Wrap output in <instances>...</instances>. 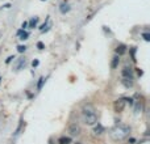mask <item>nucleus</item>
I'll list each match as a JSON object with an SVG mask.
<instances>
[{
  "mask_svg": "<svg viewBox=\"0 0 150 144\" xmlns=\"http://www.w3.org/2000/svg\"><path fill=\"white\" fill-rule=\"evenodd\" d=\"M28 26V21H25V22H23V25H21V29L23 30H25V28Z\"/></svg>",
  "mask_w": 150,
  "mask_h": 144,
  "instance_id": "nucleus-24",
  "label": "nucleus"
},
{
  "mask_svg": "<svg viewBox=\"0 0 150 144\" xmlns=\"http://www.w3.org/2000/svg\"><path fill=\"white\" fill-rule=\"evenodd\" d=\"M130 134V127L127 124H116L109 132V136L113 142H121Z\"/></svg>",
  "mask_w": 150,
  "mask_h": 144,
  "instance_id": "nucleus-2",
  "label": "nucleus"
},
{
  "mask_svg": "<svg viewBox=\"0 0 150 144\" xmlns=\"http://www.w3.org/2000/svg\"><path fill=\"white\" fill-rule=\"evenodd\" d=\"M137 73H138V76H142V75H144V72L141 71L140 68H137Z\"/></svg>",
  "mask_w": 150,
  "mask_h": 144,
  "instance_id": "nucleus-26",
  "label": "nucleus"
},
{
  "mask_svg": "<svg viewBox=\"0 0 150 144\" xmlns=\"http://www.w3.org/2000/svg\"><path fill=\"white\" fill-rule=\"evenodd\" d=\"M38 64H40V60H38V59H34L33 62H32V67H33V68L38 67Z\"/></svg>",
  "mask_w": 150,
  "mask_h": 144,
  "instance_id": "nucleus-21",
  "label": "nucleus"
},
{
  "mask_svg": "<svg viewBox=\"0 0 150 144\" xmlns=\"http://www.w3.org/2000/svg\"><path fill=\"white\" fill-rule=\"evenodd\" d=\"M142 38L145 39L146 42H149L150 41V34L149 33H142Z\"/></svg>",
  "mask_w": 150,
  "mask_h": 144,
  "instance_id": "nucleus-19",
  "label": "nucleus"
},
{
  "mask_svg": "<svg viewBox=\"0 0 150 144\" xmlns=\"http://www.w3.org/2000/svg\"><path fill=\"white\" fill-rule=\"evenodd\" d=\"M80 132H82V127L78 123H71L69 126V134H70V136H79Z\"/></svg>",
  "mask_w": 150,
  "mask_h": 144,
  "instance_id": "nucleus-3",
  "label": "nucleus"
},
{
  "mask_svg": "<svg viewBox=\"0 0 150 144\" xmlns=\"http://www.w3.org/2000/svg\"><path fill=\"white\" fill-rule=\"evenodd\" d=\"M127 52V46L125 45H120V46H117V49H116V54L119 55H122V54H125Z\"/></svg>",
  "mask_w": 150,
  "mask_h": 144,
  "instance_id": "nucleus-9",
  "label": "nucleus"
},
{
  "mask_svg": "<svg viewBox=\"0 0 150 144\" xmlns=\"http://www.w3.org/2000/svg\"><path fill=\"white\" fill-rule=\"evenodd\" d=\"M23 123H24V122H23V118H21V119H20V122H18V127L16 129V134H15V135H18V134H20L21 127H23Z\"/></svg>",
  "mask_w": 150,
  "mask_h": 144,
  "instance_id": "nucleus-16",
  "label": "nucleus"
},
{
  "mask_svg": "<svg viewBox=\"0 0 150 144\" xmlns=\"http://www.w3.org/2000/svg\"><path fill=\"white\" fill-rule=\"evenodd\" d=\"M78 144H80V143H78Z\"/></svg>",
  "mask_w": 150,
  "mask_h": 144,
  "instance_id": "nucleus-28",
  "label": "nucleus"
},
{
  "mask_svg": "<svg viewBox=\"0 0 150 144\" xmlns=\"http://www.w3.org/2000/svg\"><path fill=\"white\" fill-rule=\"evenodd\" d=\"M93 135H95V136H101V135H103V132H104V127L101 126L100 123H98L96 124L95 127H93Z\"/></svg>",
  "mask_w": 150,
  "mask_h": 144,
  "instance_id": "nucleus-5",
  "label": "nucleus"
},
{
  "mask_svg": "<svg viewBox=\"0 0 150 144\" xmlns=\"http://www.w3.org/2000/svg\"><path fill=\"white\" fill-rule=\"evenodd\" d=\"M42 1H44V0H42Z\"/></svg>",
  "mask_w": 150,
  "mask_h": 144,
  "instance_id": "nucleus-29",
  "label": "nucleus"
},
{
  "mask_svg": "<svg viewBox=\"0 0 150 144\" xmlns=\"http://www.w3.org/2000/svg\"><path fill=\"white\" fill-rule=\"evenodd\" d=\"M128 143H129V144H136V139H134V138H130Z\"/></svg>",
  "mask_w": 150,
  "mask_h": 144,
  "instance_id": "nucleus-25",
  "label": "nucleus"
},
{
  "mask_svg": "<svg viewBox=\"0 0 150 144\" xmlns=\"http://www.w3.org/2000/svg\"><path fill=\"white\" fill-rule=\"evenodd\" d=\"M13 59H15V55H11V57H8V58H7V60H5V63H7V64H9V63L12 62Z\"/></svg>",
  "mask_w": 150,
  "mask_h": 144,
  "instance_id": "nucleus-22",
  "label": "nucleus"
},
{
  "mask_svg": "<svg viewBox=\"0 0 150 144\" xmlns=\"http://www.w3.org/2000/svg\"><path fill=\"white\" fill-rule=\"evenodd\" d=\"M73 143V139L70 136H61L58 139V144H71Z\"/></svg>",
  "mask_w": 150,
  "mask_h": 144,
  "instance_id": "nucleus-8",
  "label": "nucleus"
},
{
  "mask_svg": "<svg viewBox=\"0 0 150 144\" xmlns=\"http://www.w3.org/2000/svg\"><path fill=\"white\" fill-rule=\"evenodd\" d=\"M121 73H122V77H133V70L130 67H124Z\"/></svg>",
  "mask_w": 150,
  "mask_h": 144,
  "instance_id": "nucleus-7",
  "label": "nucleus"
},
{
  "mask_svg": "<svg viewBox=\"0 0 150 144\" xmlns=\"http://www.w3.org/2000/svg\"><path fill=\"white\" fill-rule=\"evenodd\" d=\"M82 118L87 126H95L98 123V114H96V109L93 108L91 103H87L82 108Z\"/></svg>",
  "mask_w": 150,
  "mask_h": 144,
  "instance_id": "nucleus-1",
  "label": "nucleus"
},
{
  "mask_svg": "<svg viewBox=\"0 0 150 144\" xmlns=\"http://www.w3.org/2000/svg\"><path fill=\"white\" fill-rule=\"evenodd\" d=\"M125 106H127L125 98H119V100L115 101V111H117V113H121L125 109Z\"/></svg>",
  "mask_w": 150,
  "mask_h": 144,
  "instance_id": "nucleus-4",
  "label": "nucleus"
},
{
  "mask_svg": "<svg viewBox=\"0 0 150 144\" xmlns=\"http://www.w3.org/2000/svg\"><path fill=\"white\" fill-rule=\"evenodd\" d=\"M37 24H38V17H33V18H32V20L28 22V26H29L30 29H34V28L37 26Z\"/></svg>",
  "mask_w": 150,
  "mask_h": 144,
  "instance_id": "nucleus-11",
  "label": "nucleus"
},
{
  "mask_svg": "<svg viewBox=\"0 0 150 144\" xmlns=\"http://www.w3.org/2000/svg\"><path fill=\"white\" fill-rule=\"evenodd\" d=\"M18 37H20V39H21V41H26V39H28V37H29V33H28V31H25V30H24L23 33H21Z\"/></svg>",
  "mask_w": 150,
  "mask_h": 144,
  "instance_id": "nucleus-15",
  "label": "nucleus"
},
{
  "mask_svg": "<svg viewBox=\"0 0 150 144\" xmlns=\"http://www.w3.org/2000/svg\"><path fill=\"white\" fill-rule=\"evenodd\" d=\"M141 110H142V102L137 101V102H136V108H134V113L138 114V113H141Z\"/></svg>",
  "mask_w": 150,
  "mask_h": 144,
  "instance_id": "nucleus-14",
  "label": "nucleus"
},
{
  "mask_svg": "<svg viewBox=\"0 0 150 144\" xmlns=\"http://www.w3.org/2000/svg\"><path fill=\"white\" fill-rule=\"evenodd\" d=\"M23 31H24V30H23V29H20V30H17V36H20V34H21V33H23Z\"/></svg>",
  "mask_w": 150,
  "mask_h": 144,
  "instance_id": "nucleus-27",
  "label": "nucleus"
},
{
  "mask_svg": "<svg viewBox=\"0 0 150 144\" xmlns=\"http://www.w3.org/2000/svg\"><path fill=\"white\" fill-rule=\"evenodd\" d=\"M45 81H46V77H44V76L40 77L38 82H37V90H41V89H42V87H44Z\"/></svg>",
  "mask_w": 150,
  "mask_h": 144,
  "instance_id": "nucleus-13",
  "label": "nucleus"
},
{
  "mask_svg": "<svg viewBox=\"0 0 150 144\" xmlns=\"http://www.w3.org/2000/svg\"><path fill=\"white\" fill-rule=\"evenodd\" d=\"M0 80H1V79H0Z\"/></svg>",
  "mask_w": 150,
  "mask_h": 144,
  "instance_id": "nucleus-30",
  "label": "nucleus"
},
{
  "mask_svg": "<svg viewBox=\"0 0 150 144\" xmlns=\"http://www.w3.org/2000/svg\"><path fill=\"white\" fill-rule=\"evenodd\" d=\"M59 10H61V13H63V15H65V13H67L69 10H70V5H69L67 3H63V4L61 5Z\"/></svg>",
  "mask_w": 150,
  "mask_h": 144,
  "instance_id": "nucleus-12",
  "label": "nucleus"
},
{
  "mask_svg": "<svg viewBox=\"0 0 150 144\" xmlns=\"http://www.w3.org/2000/svg\"><path fill=\"white\" fill-rule=\"evenodd\" d=\"M121 82L125 85L127 88H132L133 84H134V81H133V77H122Z\"/></svg>",
  "mask_w": 150,
  "mask_h": 144,
  "instance_id": "nucleus-6",
  "label": "nucleus"
},
{
  "mask_svg": "<svg viewBox=\"0 0 150 144\" xmlns=\"http://www.w3.org/2000/svg\"><path fill=\"white\" fill-rule=\"evenodd\" d=\"M119 63H120V57H119V55H116V57H113V59H112L111 67L115 70V68H117V67H119Z\"/></svg>",
  "mask_w": 150,
  "mask_h": 144,
  "instance_id": "nucleus-10",
  "label": "nucleus"
},
{
  "mask_svg": "<svg viewBox=\"0 0 150 144\" xmlns=\"http://www.w3.org/2000/svg\"><path fill=\"white\" fill-rule=\"evenodd\" d=\"M37 49H38V50H44L45 49L44 42H37Z\"/></svg>",
  "mask_w": 150,
  "mask_h": 144,
  "instance_id": "nucleus-20",
  "label": "nucleus"
},
{
  "mask_svg": "<svg viewBox=\"0 0 150 144\" xmlns=\"http://www.w3.org/2000/svg\"><path fill=\"white\" fill-rule=\"evenodd\" d=\"M134 52H136V49H134V47H133V49H132V60H133V62H136V57H134Z\"/></svg>",
  "mask_w": 150,
  "mask_h": 144,
  "instance_id": "nucleus-23",
  "label": "nucleus"
},
{
  "mask_svg": "<svg viewBox=\"0 0 150 144\" xmlns=\"http://www.w3.org/2000/svg\"><path fill=\"white\" fill-rule=\"evenodd\" d=\"M17 51L18 52H25L26 51V46L25 45H20V46H17Z\"/></svg>",
  "mask_w": 150,
  "mask_h": 144,
  "instance_id": "nucleus-18",
  "label": "nucleus"
},
{
  "mask_svg": "<svg viewBox=\"0 0 150 144\" xmlns=\"http://www.w3.org/2000/svg\"><path fill=\"white\" fill-rule=\"evenodd\" d=\"M25 58H23V59H20V62H18V66H17V70H21L23 68V66H25Z\"/></svg>",
  "mask_w": 150,
  "mask_h": 144,
  "instance_id": "nucleus-17",
  "label": "nucleus"
}]
</instances>
